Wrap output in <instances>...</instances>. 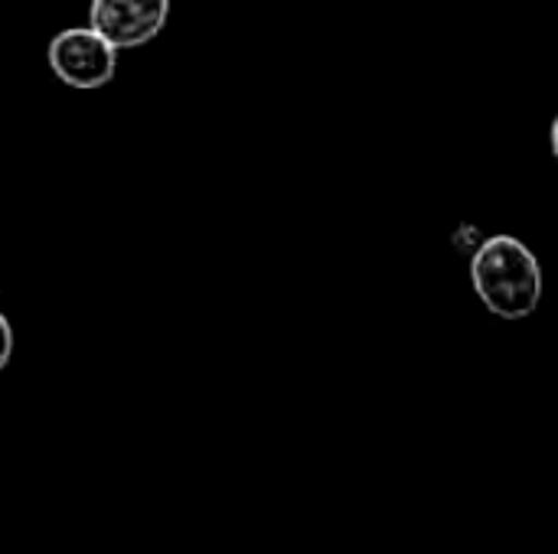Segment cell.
Wrapping results in <instances>:
<instances>
[{
    "instance_id": "1",
    "label": "cell",
    "mask_w": 558,
    "mask_h": 554,
    "mask_svg": "<svg viewBox=\"0 0 558 554\" xmlns=\"http://www.w3.org/2000/svg\"><path fill=\"white\" fill-rule=\"evenodd\" d=\"M471 281L481 304L500 320H526L543 300V264L513 235H490L474 251Z\"/></svg>"
},
{
    "instance_id": "2",
    "label": "cell",
    "mask_w": 558,
    "mask_h": 554,
    "mask_svg": "<svg viewBox=\"0 0 558 554\" xmlns=\"http://www.w3.org/2000/svg\"><path fill=\"white\" fill-rule=\"evenodd\" d=\"M49 69L69 88H101L118 69V49L92 26L62 29L49 42Z\"/></svg>"
},
{
    "instance_id": "3",
    "label": "cell",
    "mask_w": 558,
    "mask_h": 554,
    "mask_svg": "<svg viewBox=\"0 0 558 554\" xmlns=\"http://www.w3.org/2000/svg\"><path fill=\"white\" fill-rule=\"evenodd\" d=\"M170 16V0H92L88 26L114 49L150 42Z\"/></svg>"
},
{
    "instance_id": "4",
    "label": "cell",
    "mask_w": 558,
    "mask_h": 554,
    "mask_svg": "<svg viewBox=\"0 0 558 554\" xmlns=\"http://www.w3.org/2000/svg\"><path fill=\"white\" fill-rule=\"evenodd\" d=\"M10 356H13V330H10V320L0 313V372L7 369Z\"/></svg>"
},
{
    "instance_id": "5",
    "label": "cell",
    "mask_w": 558,
    "mask_h": 554,
    "mask_svg": "<svg viewBox=\"0 0 558 554\" xmlns=\"http://www.w3.org/2000/svg\"><path fill=\"white\" fill-rule=\"evenodd\" d=\"M549 144H553V157L558 160V114L556 121H553V131H549Z\"/></svg>"
}]
</instances>
